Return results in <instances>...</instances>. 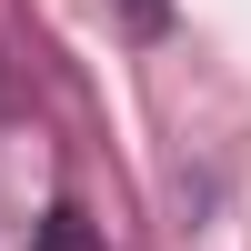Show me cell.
I'll use <instances>...</instances> for the list:
<instances>
[{
    "instance_id": "obj_1",
    "label": "cell",
    "mask_w": 251,
    "mask_h": 251,
    "mask_svg": "<svg viewBox=\"0 0 251 251\" xmlns=\"http://www.w3.org/2000/svg\"><path fill=\"white\" fill-rule=\"evenodd\" d=\"M30 251H100V241H91V221H80V211H50V231H40Z\"/></svg>"
},
{
    "instance_id": "obj_2",
    "label": "cell",
    "mask_w": 251,
    "mask_h": 251,
    "mask_svg": "<svg viewBox=\"0 0 251 251\" xmlns=\"http://www.w3.org/2000/svg\"><path fill=\"white\" fill-rule=\"evenodd\" d=\"M121 10H131V30H161V20H171V0H121Z\"/></svg>"
}]
</instances>
